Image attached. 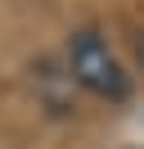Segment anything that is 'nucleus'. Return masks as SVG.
<instances>
[{"mask_svg":"<svg viewBox=\"0 0 144 149\" xmlns=\"http://www.w3.org/2000/svg\"><path fill=\"white\" fill-rule=\"evenodd\" d=\"M68 72H72V81L86 86L95 100H108V104L131 100V72L122 68V59L108 50V41L99 36L95 27L72 32V41H68Z\"/></svg>","mask_w":144,"mask_h":149,"instance_id":"1","label":"nucleus"},{"mask_svg":"<svg viewBox=\"0 0 144 149\" xmlns=\"http://www.w3.org/2000/svg\"><path fill=\"white\" fill-rule=\"evenodd\" d=\"M135 59H140V68H144V27H140V36H135Z\"/></svg>","mask_w":144,"mask_h":149,"instance_id":"2","label":"nucleus"}]
</instances>
